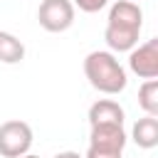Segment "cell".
Segmentation results:
<instances>
[{
	"label": "cell",
	"instance_id": "obj_1",
	"mask_svg": "<svg viewBox=\"0 0 158 158\" xmlns=\"http://www.w3.org/2000/svg\"><path fill=\"white\" fill-rule=\"evenodd\" d=\"M143 30V10L133 0H116L109 7L104 40L109 52H131Z\"/></svg>",
	"mask_w": 158,
	"mask_h": 158
},
{
	"label": "cell",
	"instance_id": "obj_2",
	"mask_svg": "<svg viewBox=\"0 0 158 158\" xmlns=\"http://www.w3.org/2000/svg\"><path fill=\"white\" fill-rule=\"evenodd\" d=\"M84 77L89 79V84L96 91H101L106 96L121 94L128 86L126 69L121 67L116 54L109 49H94L84 57Z\"/></svg>",
	"mask_w": 158,
	"mask_h": 158
},
{
	"label": "cell",
	"instance_id": "obj_3",
	"mask_svg": "<svg viewBox=\"0 0 158 158\" xmlns=\"http://www.w3.org/2000/svg\"><path fill=\"white\" fill-rule=\"evenodd\" d=\"M32 128L27 121L20 118H10L5 123H0V156L2 158H20L25 153H30L32 148Z\"/></svg>",
	"mask_w": 158,
	"mask_h": 158
},
{
	"label": "cell",
	"instance_id": "obj_4",
	"mask_svg": "<svg viewBox=\"0 0 158 158\" xmlns=\"http://www.w3.org/2000/svg\"><path fill=\"white\" fill-rule=\"evenodd\" d=\"M74 5L72 0H42L37 10V22L47 32H67L74 25Z\"/></svg>",
	"mask_w": 158,
	"mask_h": 158
},
{
	"label": "cell",
	"instance_id": "obj_5",
	"mask_svg": "<svg viewBox=\"0 0 158 158\" xmlns=\"http://www.w3.org/2000/svg\"><path fill=\"white\" fill-rule=\"evenodd\" d=\"M128 69L141 79L158 77V37H151L128 52Z\"/></svg>",
	"mask_w": 158,
	"mask_h": 158
},
{
	"label": "cell",
	"instance_id": "obj_6",
	"mask_svg": "<svg viewBox=\"0 0 158 158\" xmlns=\"http://www.w3.org/2000/svg\"><path fill=\"white\" fill-rule=\"evenodd\" d=\"M126 141H128V136H126L123 126H118V123H99V126H91V133H89V146L99 148V151L123 153Z\"/></svg>",
	"mask_w": 158,
	"mask_h": 158
},
{
	"label": "cell",
	"instance_id": "obj_7",
	"mask_svg": "<svg viewBox=\"0 0 158 158\" xmlns=\"http://www.w3.org/2000/svg\"><path fill=\"white\" fill-rule=\"evenodd\" d=\"M126 111L118 101L114 99H99L89 106V126H99V123H118L123 126Z\"/></svg>",
	"mask_w": 158,
	"mask_h": 158
},
{
	"label": "cell",
	"instance_id": "obj_8",
	"mask_svg": "<svg viewBox=\"0 0 158 158\" xmlns=\"http://www.w3.org/2000/svg\"><path fill=\"white\" fill-rule=\"evenodd\" d=\"M131 138L138 148L143 151H151L158 146V116H143L133 123V131H131Z\"/></svg>",
	"mask_w": 158,
	"mask_h": 158
},
{
	"label": "cell",
	"instance_id": "obj_9",
	"mask_svg": "<svg viewBox=\"0 0 158 158\" xmlns=\"http://www.w3.org/2000/svg\"><path fill=\"white\" fill-rule=\"evenodd\" d=\"M25 59V44L12 32L0 30V62L2 64H20Z\"/></svg>",
	"mask_w": 158,
	"mask_h": 158
},
{
	"label": "cell",
	"instance_id": "obj_10",
	"mask_svg": "<svg viewBox=\"0 0 158 158\" xmlns=\"http://www.w3.org/2000/svg\"><path fill=\"white\" fill-rule=\"evenodd\" d=\"M138 106L146 116H158V79H146L138 86Z\"/></svg>",
	"mask_w": 158,
	"mask_h": 158
},
{
	"label": "cell",
	"instance_id": "obj_11",
	"mask_svg": "<svg viewBox=\"0 0 158 158\" xmlns=\"http://www.w3.org/2000/svg\"><path fill=\"white\" fill-rule=\"evenodd\" d=\"M72 5H74V7H79L81 12H89V15H94V12L104 10V7L109 5V0H74Z\"/></svg>",
	"mask_w": 158,
	"mask_h": 158
},
{
	"label": "cell",
	"instance_id": "obj_12",
	"mask_svg": "<svg viewBox=\"0 0 158 158\" xmlns=\"http://www.w3.org/2000/svg\"><path fill=\"white\" fill-rule=\"evenodd\" d=\"M84 158H123V153H111V151H99V148H86Z\"/></svg>",
	"mask_w": 158,
	"mask_h": 158
},
{
	"label": "cell",
	"instance_id": "obj_13",
	"mask_svg": "<svg viewBox=\"0 0 158 158\" xmlns=\"http://www.w3.org/2000/svg\"><path fill=\"white\" fill-rule=\"evenodd\" d=\"M54 158H84V156H79L77 151H59Z\"/></svg>",
	"mask_w": 158,
	"mask_h": 158
},
{
	"label": "cell",
	"instance_id": "obj_14",
	"mask_svg": "<svg viewBox=\"0 0 158 158\" xmlns=\"http://www.w3.org/2000/svg\"><path fill=\"white\" fill-rule=\"evenodd\" d=\"M20 158H40V156H32V153H25V156H20Z\"/></svg>",
	"mask_w": 158,
	"mask_h": 158
},
{
	"label": "cell",
	"instance_id": "obj_15",
	"mask_svg": "<svg viewBox=\"0 0 158 158\" xmlns=\"http://www.w3.org/2000/svg\"><path fill=\"white\" fill-rule=\"evenodd\" d=\"M133 2H136V0H133Z\"/></svg>",
	"mask_w": 158,
	"mask_h": 158
}]
</instances>
